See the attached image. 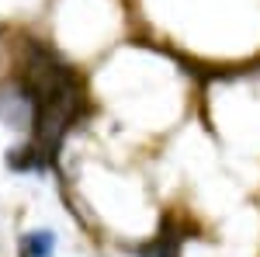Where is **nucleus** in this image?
I'll list each match as a JSON object with an SVG mask.
<instances>
[{
	"label": "nucleus",
	"mask_w": 260,
	"mask_h": 257,
	"mask_svg": "<svg viewBox=\"0 0 260 257\" xmlns=\"http://www.w3.org/2000/svg\"><path fill=\"white\" fill-rule=\"evenodd\" d=\"M52 247H56L52 230H39L21 240V257H52Z\"/></svg>",
	"instance_id": "obj_1"
},
{
	"label": "nucleus",
	"mask_w": 260,
	"mask_h": 257,
	"mask_svg": "<svg viewBox=\"0 0 260 257\" xmlns=\"http://www.w3.org/2000/svg\"><path fill=\"white\" fill-rule=\"evenodd\" d=\"M139 254L142 257H177L180 254V240H170V226H167L153 243H146V247H142Z\"/></svg>",
	"instance_id": "obj_2"
}]
</instances>
